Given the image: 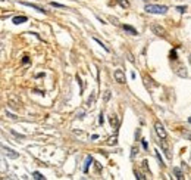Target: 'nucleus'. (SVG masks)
<instances>
[{
	"mask_svg": "<svg viewBox=\"0 0 191 180\" xmlns=\"http://www.w3.org/2000/svg\"><path fill=\"white\" fill-rule=\"evenodd\" d=\"M144 10L147 14H156V15H165L168 12V6H159V5H145Z\"/></svg>",
	"mask_w": 191,
	"mask_h": 180,
	"instance_id": "1",
	"label": "nucleus"
},
{
	"mask_svg": "<svg viewBox=\"0 0 191 180\" xmlns=\"http://www.w3.org/2000/svg\"><path fill=\"white\" fill-rule=\"evenodd\" d=\"M152 31H153V34H156L157 37H163V39L166 37V30L163 27L157 25V24H153L152 25Z\"/></svg>",
	"mask_w": 191,
	"mask_h": 180,
	"instance_id": "2",
	"label": "nucleus"
},
{
	"mask_svg": "<svg viewBox=\"0 0 191 180\" xmlns=\"http://www.w3.org/2000/svg\"><path fill=\"white\" fill-rule=\"evenodd\" d=\"M154 132H156V134L159 136V139H162V140L166 139V130L163 128V126H162L160 123H156V124H154Z\"/></svg>",
	"mask_w": 191,
	"mask_h": 180,
	"instance_id": "3",
	"label": "nucleus"
},
{
	"mask_svg": "<svg viewBox=\"0 0 191 180\" xmlns=\"http://www.w3.org/2000/svg\"><path fill=\"white\" fill-rule=\"evenodd\" d=\"M113 75H115V78H116L118 83H121V84H124V83H125V74H124L122 69H116Z\"/></svg>",
	"mask_w": 191,
	"mask_h": 180,
	"instance_id": "4",
	"label": "nucleus"
},
{
	"mask_svg": "<svg viewBox=\"0 0 191 180\" xmlns=\"http://www.w3.org/2000/svg\"><path fill=\"white\" fill-rule=\"evenodd\" d=\"M2 149H3V152L6 153L7 157H10V158H18V157H19V155L15 152V151H12V149H9V148H6V146H3Z\"/></svg>",
	"mask_w": 191,
	"mask_h": 180,
	"instance_id": "5",
	"label": "nucleus"
},
{
	"mask_svg": "<svg viewBox=\"0 0 191 180\" xmlns=\"http://www.w3.org/2000/svg\"><path fill=\"white\" fill-rule=\"evenodd\" d=\"M12 21H13V24H16V25H18V24L26 22V21H28V18H26V16H15Z\"/></svg>",
	"mask_w": 191,
	"mask_h": 180,
	"instance_id": "6",
	"label": "nucleus"
},
{
	"mask_svg": "<svg viewBox=\"0 0 191 180\" xmlns=\"http://www.w3.org/2000/svg\"><path fill=\"white\" fill-rule=\"evenodd\" d=\"M110 124H112V127H115V128L119 127V120L116 115H112V117H110Z\"/></svg>",
	"mask_w": 191,
	"mask_h": 180,
	"instance_id": "7",
	"label": "nucleus"
},
{
	"mask_svg": "<svg viewBox=\"0 0 191 180\" xmlns=\"http://www.w3.org/2000/svg\"><path fill=\"white\" fill-rule=\"evenodd\" d=\"M22 5H25V6H30V7H33V9H35V10H38V12H44V9L43 7H40V6H37V5H34V3H22Z\"/></svg>",
	"mask_w": 191,
	"mask_h": 180,
	"instance_id": "8",
	"label": "nucleus"
},
{
	"mask_svg": "<svg viewBox=\"0 0 191 180\" xmlns=\"http://www.w3.org/2000/svg\"><path fill=\"white\" fill-rule=\"evenodd\" d=\"M173 173H175V176H177V179H178V180H182V179H184L182 171H181L179 168H177V167H175V168H173Z\"/></svg>",
	"mask_w": 191,
	"mask_h": 180,
	"instance_id": "9",
	"label": "nucleus"
},
{
	"mask_svg": "<svg viewBox=\"0 0 191 180\" xmlns=\"http://www.w3.org/2000/svg\"><path fill=\"white\" fill-rule=\"evenodd\" d=\"M93 161L91 157H87L86 158V165H84V173H88V165H90V162Z\"/></svg>",
	"mask_w": 191,
	"mask_h": 180,
	"instance_id": "10",
	"label": "nucleus"
},
{
	"mask_svg": "<svg viewBox=\"0 0 191 180\" xmlns=\"http://www.w3.org/2000/svg\"><path fill=\"white\" fill-rule=\"evenodd\" d=\"M122 28H124L125 31H128V33H131V34H137V30H134V28L129 27V25H122Z\"/></svg>",
	"mask_w": 191,
	"mask_h": 180,
	"instance_id": "11",
	"label": "nucleus"
},
{
	"mask_svg": "<svg viewBox=\"0 0 191 180\" xmlns=\"http://www.w3.org/2000/svg\"><path fill=\"white\" fill-rule=\"evenodd\" d=\"M33 177L35 180H44V176H43L41 173H38V171H34V173H33Z\"/></svg>",
	"mask_w": 191,
	"mask_h": 180,
	"instance_id": "12",
	"label": "nucleus"
},
{
	"mask_svg": "<svg viewBox=\"0 0 191 180\" xmlns=\"http://www.w3.org/2000/svg\"><path fill=\"white\" fill-rule=\"evenodd\" d=\"M116 139H118V136L115 134L113 137H110V139L107 140V145H116Z\"/></svg>",
	"mask_w": 191,
	"mask_h": 180,
	"instance_id": "13",
	"label": "nucleus"
},
{
	"mask_svg": "<svg viewBox=\"0 0 191 180\" xmlns=\"http://www.w3.org/2000/svg\"><path fill=\"white\" fill-rule=\"evenodd\" d=\"M118 2L122 7H129V2H128V0H118Z\"/></svg>",
	"mask_w": 191,
	"mask_h": 180,
	"instance_id": "14",
	"label": "nucleus"
},
{
	"mask_svg": "<svg viewBox=\"0 0 191 180\" xmlns=\"http://www.w3.org/2000/svg\"><path fill=\"white\" fill-rule=\"evenodd\" d=\"M134 174H135V177H137V179H140V180H145V176H144V174H141L140 171H137V170L134 171Z\"/></svg>",
	"mask_w": 191,
	"mask_h": 180,
	"instance_id": "15",
	"label": "nucleus"
},
{
	"mask_svg": "<svg viewBox=\"0 0 191 180\" xmlns=\"http://www.w3.org/2000/svg\"><path fill=\"white\" fill-rule=\"evenodd\" d=\"M181 133H182V136H185L187 139L191 140V133H190V132H187V130H181Z\"/></svg>",
	"mask_w": 191,
	"mask_h": 180,
	"instance_id": "16",
	"label": "nucleus"
},
{
	"mask_svg": "<svg viewBox=\"0 0 191 180\" xmlns=\"http://www.w3.org/2000/svg\"><path fill=\"white\" fill-rule=\"evenodd\" d=\"M171 59H178V58H177V49H173V50H172L171 52Z\"/></svg>",
	"mask_w": 191,
	"mask_h": 180,
	"instance_id": "17",
	"label": "nucleus"
},
{
	"mask_svg": "<svg viewBox=\"0 0 191 180\" xmlns=\"http://www.w3.org/2000/svg\"><path fill=\"white\" fill-rule=\"evenodd\" d=\"M135 153H138V148H132V153H131V158H135Z\"/></svg>",
	"mask_w": 191,
	"mask_h": 180,
	"instance_id": "18",
	"label": "nucleus"
},
{
	"mask_svg": "<svg viewBox=\"0 0 191 180\" xmlns=\"http://www.w3.org/2000/svg\"><path fill=\"white\" fill-rule=\"evenodd\" d=\"M50 6H54V7H63V5H60V3H54V2H50Z\"/></svg>",
	"mask_w": 191,
	"mask_h": 180,
	"instance_id": "19",
	"label": "nucleus"
},
{
	"mask_svg": "<svg viewBox=\"0 0 191 180\" xmlns=\"http://www.w3.org/2000/svg\"><path fill=\"white\" fill-rule=\"evenodd\" d=\"M99 123H100V124H101V126H103V123H105V118H103V114H100V115H99Z\"/></svg>",
	"mask_w": 191,
	"mask_h": 180,
	"instance_id": "20",
	"label": "nucleus"
},
{
	"mask_svg": "<svg viewBox=\"0 0 191 180\" xmlns=\"http://www.w3.org/2000/svg\"><path fill=\"white\" fill-rule=\"evenodd\" d=\"M109 98H110V92L107 90V92H105V100H109Z\"/></svg>",
	"mask_w": 191,
	"mask_h": 180,
	"instance_id": "21",
	"label": "nucleus"
},
{
	"mask_svg": "<svg viewBox=\"0 0 191 180\" xmlns=\"http://www.w3.org/2000/svg\"><path fill=\"white\" fill-rule=\"evenodd\" d=\"M30 59H28V56H24V59H22V64H28Z\"/></svg>",
	"mask_w": 191,
	"mask_h": 180,
	"instance_id": "22",
	"label": "nucleus"
},
{
	"mask_svg": "<svg viewBox=\"0 0 191 180\" xmlns=\"http://www.w3.org/2000/svg\"><path fill=\"white\" fill-rule=\"evenodd\" d=\"M177 9H178V10H179V12H185V9H187V7H182V6H178V7H177Z\"/></svg>",
	"mask_w": 191,
	"mask_h": 180,
	"instance_id": "23",
	"label": "nucleus"
},
{
	"mask_svg": "<svg viewBox=\"0 0 191 180\" xmlns=\"http://www.w3.org/2000/svg\"><path fill=\"white\" fill-rule=\"evenodd\" d=\"M188 59H190V64H191V55H190V58H188Z\"/></svg>",
	"mask_w": 191,
	"mask_h": 180,
	"instance_id": "24",
	"label": "nucleus"
},
{
	"mask_svg": "<svg viewBox=\"0 0 191 180\" xmlns=\"http://www.w3.org/2000/svg\"><path fill=\"white\" fill-rule=\"evenodd\" d=\"M188 121H190V124H191V118H190V120H188Z\"/></svg>",
	"mask_w": 191,
	"mask_h": 180,
	"instance_id": "25",
	"label": "nucleus"
}]
</instances>
